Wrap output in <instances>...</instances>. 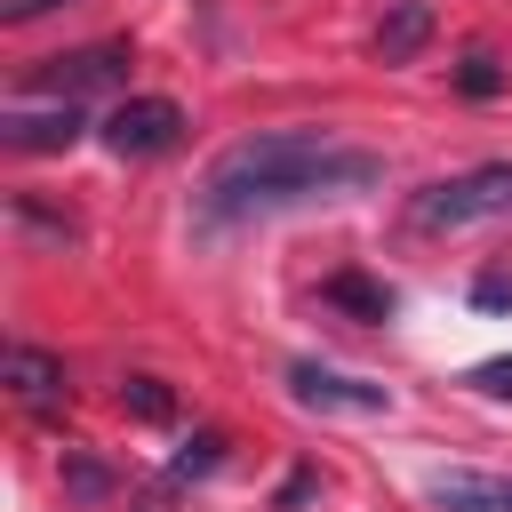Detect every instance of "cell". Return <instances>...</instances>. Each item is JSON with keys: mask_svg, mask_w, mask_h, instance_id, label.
I'll list each match as a JSON object with an SVG mask.
<instances>
[{"mask_svg": "<svg viewBox=\"0 0 512 512\" xmlns=\"http://www.w3.org/2000/svg\"><path fill=\"white\" fill-rule=\"evenodd\" d=\"M368 184H384V152L336 144L320 128H264V136H240V144H224L208 160L200 216L208 224H248V216H272V208H296V200L368 192Z\"/></svg>", "mask_w": 512, "mask_h": 512, "instance_id": "6da1fadb", "label": "cell"}, {"mask_svg": "<svg viewBox=\"0 0 512 512\" xmlns=\"http://www.w3.org/2000/svg\"><path fill=\"white\" fill-rule=\"evenodd\" d=\"M496 216H512V160L456 168V176H440V184H424L408 200L416 232H464V224H496Z\"/></svg>", "mask_w": 512, "mask_h": 512, "instance_id": "7a4b0ae2", "label": "cell"}, {"mask_svg": "<svg viewBox=\"0 0 512 512\" xmlns=\"http://www.w3.org/2000/svg\"><path fill=\"white\" fill-rule=\"evenodd\" d=\"M96 136H104V152H120V160H160V152L184 144V104H176V96H120V104L96 120Z\"/></svg>", "mask_w": 512, "mask_h": 512, "instance_id": "3957f363", "label": "cell"}, {"mask_svg": "<svg viewBox=\"0 0 512 512\" xmlns=\"http://www.w3.org/2000/svg\"><path fill=\"white\" fill-rule=\"evenodd\" d=\"M120 80H128V40H88V48L48 56V64L24 72V88H40V96H56V104H80V96L120 88Z\"/></svg>", "mask_w": 512, "mask_h": 512, "instance_id": "277c9868", "label": "cell"}, {"mask_svg": "<svg viewBox=\"0 0 512 512\" xmlns=\"http://www.w3.org/2000/svg\"><path fill=\"white\" fill-rule=\"evenodd\" d=\"M288 392H296L304 408H344V416L392 408L384 384H368V376H352V368H320V360H296V368H288Z\"/></svg>", "mask_w": 512, "mask_h": 512, "instance_id": "5b68a950", "label": "cell"}, {"mask_svg": "<svg viewBox=\"0 0 512 512\" xmlns=\"http://www.w3.org/2000/svg\"><path fill=\"white\" fill-rule=\"evenodd\" d=\"M0 376H8V392H16L32 416H56V408H64V360H48L40 344H8Z\"/></svg>", "mask_w": 512, "mask_h": 512, "instance_id": "8992f818", "label": "cell"}, {"mask_svg": "<svg viewBox=\"0 0 512 512\" xmlns=\"http://www.w3.org/2000/svg\"><path fill=\"white\" fill-rule=\"evenodd\" d=\"M80 128H88L80 104H56V112H24V104H16V112L0 120V144H8V152H72Z\"/></svg>", "mask_w": 512, "mask_h": 512, "instance_id": "52a82bcc", "label": "cell"}, {"mask_svg": "<svg viewBox=\"0 0 512 512\" xmlns=\"http://www.w3.org/2000/svg\"><path fill=\"white\" fill-rule=\"evenodd\" d=\"M424 496L440 512H512V472H432Z\"/></svg>", "mask_w": 512, "mask_h": 512, "instance_id": "ba28073f", "label": "cell"}, {"mask_svg": "<svg viewBox=\"0 0 512 512\" xmlns=\"http://www.w3.org/2000/svg\"><path fill=\"white\" fill-rule=\"evenodd\" d=\"M424 40H432V8H424V0H400V8L376 24V56H384V64H408Z\"/></svg>", "mask_w": 512, "mask_h": 512, "instance_id": "9c48e42d", "label": "cell"}, {"mask_svg": "<svg viewBox=\"0 0 512 512\" xmlns=\"http://www.w3.org/2000/svg\"><path fill=\"white\" fill-rule=\"evenodd\" d=\"M320 296H328L336 312H352V320H392V288H384V280H368V272H336Z\"/></svg>", "mask_w": 512, "mask_h": 512, "instance_id": "30bf717a", "label": "cell"}, {"mask_svg": "<svg viewBox=\"0 0 512 512\" xmlns=\"http://www.w3.org/2000/svg\"><path fill=\"white\" fill-rule=\"evenodd\" d=\"M120 408H128L136 424H176V392H168L160 376H128V384H120Z\"/></svg>", "mask_w": 512, "mask_h": 512, "instance_id": "8fae6325", "label": "cell"}, {"mask_svg": "<svg viewBox=\"0 0 512 512\" xmlns=\"http://www.w3.org/2000/svg\"><path fill=\"white\" fill-rule=\"evenodd\" d=\"M216 464H224V432H192V440H184V456L168 464V480H208Z\"/></svg>", "mask_w": 512, "mask_h": 512, "instance_id": "7c38bea8", "label": "cell"}, {"mask_svg": "<svg viewBox=\"0 0 512 512\" xmlns=\"http://www.w3.org/2000/svg\"><path fill=\"white\" fill-rule=\"evenodd\" d=\"M456 88H464V96H496V88H504V64H496L488 48H472V56L456 64Z\"/></svg>", "mask_w": 512, "mask_h": 512, "instance_id": "4fadbf2b", "label": "cell"}, {"mask_svg": "<svg viewBox=\"0 0 512 512\" xmlns=\"http://www.w3.org/2000/svg\"><path fill=\"white\" fill-rule=\"evenodd\" d=\"M64 488H72L80 504H96V496H112V472H104L96 456H72V464H64Z\"/></svg>", "mask_w": 512, "mask_h": 512, "instance_id": "5bb4252c", "label": "cell"}, {"mask_svg": "<svg viewBox=\"0 0 512 512\" xmlns=\"http://www.w3.org/2000/svg\"><path fill=\"white\" fill-rule=\"evenodd\" d=\"M472 392H488V400H512V352H496V360H480L472 376H464Z\"/></svg>", "mask_w": 512, "mask_h": 512, "instance_id": "9a60e30c", "label": "cell"}, {"mask_svg": "<svg viewBox=\"0 0 512 512\" xmlns=\"http://www.w3.org/2000/svg\"><path fill=\"white\" fill-rule=\"evenodd\" d=\"M48 8H64V0H0V24H32V16H48Z\"/></svg>", "mask_w": 512, "mask_h": 512, "instance_id": "2e32d148", "label": "cell"}]
</instances>
